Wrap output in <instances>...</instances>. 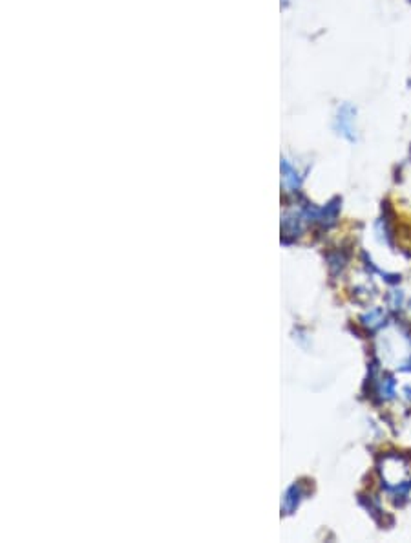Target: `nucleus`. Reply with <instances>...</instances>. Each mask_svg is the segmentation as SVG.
<instances>
[{
	"label": "nucleus",
	"instance_id": "2",
	"mask_svg": "<svg viewBox=\"0 0 411 543\" xmlns=\"http://www.w3.org/2000/svg\"><path fill=\"white\" fill-rule=\"evenodd\" d=\"M282 170H284L285 174V181H287L291 187H298V174L294 173L289 163H285L284 161V163H282Z\"/></svg>",
	"mask_w": 411,
	"mask_h": 543
},
{
	"label": "nucleus",
	"instance_id": "1",
	"mask_svg": "<svg viewBox=\"0 0 411 543\" xmlns=\"http://www.w3.org/2000/svg\"><path fill=\"white\" fill-rule=\"evenodd\" d=\"M355 118H357V110L353 108L351 104H342L336 112V119H334V128L339 130L342 137L348 141L357 139V130H355Z\"/></svg>",
	"mask_w": 411,
	"mask_h": 543
}]
</instances>
